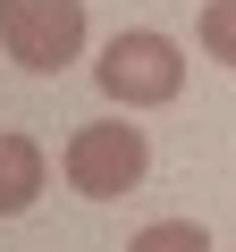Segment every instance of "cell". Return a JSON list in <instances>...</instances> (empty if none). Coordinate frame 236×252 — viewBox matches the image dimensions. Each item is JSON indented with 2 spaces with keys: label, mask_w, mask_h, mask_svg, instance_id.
<instances>
[{
  "label": "cell",
  "mask_w": 236,
  "mask_h": 252,
  "mask_svg": "<svg viewBox=\"0 0 236 252\" xmlns=\"http://www.w3.org/2000/svg\"><path fill=\"white\" fill-rule=\"evenodd\" d=\"M93 84L118 101V109H160L186 93V51L152 26H127V34H110L101 59H93Z\"/></svg>",
  "instance_id": "cell-1"
},
{
  "label": "cell",
  "mask_w": 236,
  "mask_h": 252,
  "mask_svg": "<svg viewBox=\"0 0 236 252\" xmlns=\"http://www.w3.org/2000/svg\"><path fill=\"white\" fill-rule=\"evenodd\" d=\"M59 168H68V185L84 202H118V193L144 185L152 143H144V126H127V118H93V126H76V135L59 143Z\"/></svg>",
  "instance_id": "cell-2"
},
{
  "label": "cell",
  "mask_w": 236,
  "mask_h": 252,
  "mask_svg": "<svg viewBox=\"0 0 236 252\" xmlns=\"http://www.w3.org/2000/svg\"><path fill=\"white\" fill-rule=\"evenodd\" d=\"M0 51L34 76H59L84 51V0H0Z\"/></svg>",
  "instance_id": "cell-3"
},
{
  "label": "cell",
  "mask_w": 236,
  "mask_h": 252,
  "mask_svg": "<svg viewBox=\"0 0 236 252\" xmlns=\"http://www.w3.org/2000/svg\"><path fill=\"white\" fill-rule=\"evenodd\" d=\"M42 177H51L42 143H34V135H17V126H0V219H17V210L42 193Z\"/></svg>",
  "instance_id": "cell-4"
},
{
  "label": "cell",
  "mask_w": 236,
  "mask_h": 252,
  "mask_svg": "<svg viewBox=\"0 0 236 252\" xmlns=\"http://www.w3.org/2000/svg\"><path fill=\"white\" fill-rule=\"evenodd\" d=\"M127 252H211V235H202L194 219H152V227L127 235Z\"/></svg>",
  "instance_id": "cell-5"
},
{
  "label": "cell",
  "mask_w": 236,
  "mask_h": 252,
  "mask_svg": "<svg viewBox=\"0 0 236 252\" xmlns=\"http://www.w3.org/2000/svg\"><path fill=\"white\" fill-rule=\"evenodd\" d=\"M194 34H202V59L236 67V0H202V17H194Z\"/></svg>",
  "instance_id": "cell-6"
}]
</instances>
